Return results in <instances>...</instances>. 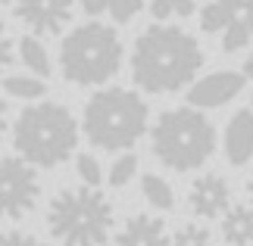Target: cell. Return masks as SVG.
Here are the masks:
<instances>
[{"label":"cell","instance_id":"6da1fadb","mask_svg":"<svg viewBox=\"0 0 253 246\" xmlns=\"http://www.w3.org/2000/svg\"><path fill=\"white\" fill-rule=\"evenodd\" d=\"M131 81L144 94H178L197 81L203 69L200 41L188 28L153 22L131 44Z\"/></svg>","mask_w":253,"mask_h":246},{"label":"cell","instance_id":"7a4b0ae2","mask_svg":"<svg viewBox=\"0 0 253 246\" xmlns=\"http://www.w3.org/2000/svg\"><path fill=\"white\" fill-rule=\"evenodd\" d=\"M13 150L35 169H60L75 156L82 137V122L69 112V106L56 100L28 103L16 115L13 128Z\"/></svg>","mask_w":253,"mask_h":246},{"label":"cell","instance_id":"3957f363","mask_svg":"<svg viewBox=\"0 0 253 246\" xmlns=\"http://www.w3.org/2000/svg\"><path fill=\"white\" fill-rule=\"evenodd\" d=\"M150 131V106L131 87H97L82 109V134L106 153H128Z\"/></svg>","mask_w":253,"mask_h":246},{"label":"cell","instance_id":"277c9868","mask_svg":"<svg viewBox=\"0 0 253 246\" xmlns=\"http://www.w3.org/2000/svg\"><path fill=\"white\" fill-rule=\"evenodd\" d=\"M60 75L75 87H106L122 69L125 47L116 25L87 19L60 41Z\"/></svg>","mask_w":253,"mask_h":246},{"label":"cell","instance_id":"5b68a950","mask_svg":"<svg viewBox=\"0 0 253 246\" xmlns=\"http://www.w3.org/2000/svg\"><path fill=\"white\" fill-rule=\"evenodd\" d=\"M47 231L60 246H106L116 234L113 200L100 187H63L47 206Z\"/></svg>","mask_w":253,"mask_h":246},{"label":"cell","instance_id":"8992f818","mask_svg":"<svg viewBox=\"0 0 253 246\" xmlns=\"http://www.w3.org/2000/svg\"><path fill=\"white\" fill-rule=\"evenodd\" d=\"M150 146L153 156L172 172L203 169L216 153V125L194 106L166 109L150 128Z\"/></svg>","mask_w":253,"mask_h":246},{"label":"cell","instance_id":"52a82bcc","mask_svg":"<svg viewBox=\"0 0 253 246\" xmlns=\"http://www.w3.org/2000/svg\"><path fill=\"white\" fill-rule=\"evenodd\" d=\"M41 200L38 169L19 156H0V221H19Z\"/></svg>","mask_w":253,"mask_h":246},{"label":"cell","instance_id":"ba28073f","mask_svg":"<svg viewBox=\"0 0 253 246\" xmlns=\"http://www.w3.org/2000/svg\"><path fill=\"white\" fill-rule=\"evenodd\" d=\"M75 0H13V16L28 28V35L53 37L72 22Z\"/></svg>","mask_w":253,"mask_h":246},{"label":"cell","instance_id":"9c48e42d","mask_svg":"<svg viewBox=\"0 0 253 246\" xmlns=\"http://www.w3.org/2000/svg\"><path fill=\"white\" fill-rule=\"evenodd\" d=\"M247 78L241 72H231V69H219V72H210L197 78L191 87H188V106H194V109H219V106H228L235 97L244 91Z\"/></svg>","mask_w":253,"mask_h":246},{"label":"cell","instance_id":"30bf717a","mask_svg":"<svg viewBox=\"0 0 253 246\" xmlns=\"http://www.w3.org/2000/svg\"><path fill=\"white\" fill-rule=\"evenodd\" d=\"M188 209L203 221L222 218L231 209V187L228 181L216 172H203L194 178L191 190H188Z\"/></svg>","mask_w":253,"mask_h":246},{"label":"cell","instance_id":"8fae6325","mask_svg":"<svg viewBox=\"0 0 253 246\" xmlns=\"http://www.w3.org/2000/svg\"><path fill=\"white\" fill-rule=\"evenodd\" d=\"M110 246H172V234H169L163 218L141 212V215H131V218L113 234Z\"/></svg>","mask_w":253,"mask_h":246},{"label":"cell","instance_id":"7c38bea8","mask_svg":"<svg viewBox=\"0 0 253 246\" xmlns=\"http://www.w3.org/2000/svg\"><path fill=\"white\" fill-rule=\"evenodd\" d=\"M222 153L235 169H244L253 159V109H238L228 119L222 134Z\"/></svg>","mask_w":253,"mask_h":246},{"label":"cell","instance_id":"4fadbf2b","mask_svg":"<svg viewBox=\"0 0 253 246\" xmlns=\"http://www.w3.org/2000/svg\"><path fill=\"white\" fill-rule=\"evenodd\" d=\"M16 56H19V63H22L32 75L38 78H50L53 72V60H50V50H47V44H44V37H38V35H22L16 41Z\"/></svg>","mask_w":253,"mask_h":246},{"label":"cell","instance_id":"5bb4252c","mask_svg":"<svg viewBox=\"0 0 253 246\" xmlns=\"http://www.w3.org/2000/svg\"><path fill=\"white\" fill-rule=\"evenodd\" d=\"M222 240L225 246H250L253 243V206H231L222 215Z\"/></svg>","mask_w":253,"mask_h":246},{"label":"cell","instance_id":"9a60e30c","mask_svg":"<svg viewBox=\"0 0 253 246\" xmlns=\"http://www.w3.org/2000/svg\"><path fill=\"white\" fill-rule=\"evenodd\" d=\"M6 97H13V100H25V103H38L47 97V81L44 78H38L32 72L25 75H6L3 78V87H0Z\"/></svg>","mask_w":253,"mask_h":246},{"label":"cell","instance_id":"2e32d148","mask_svg":"<svg viewBox=\"0 0 253 246\" xmlns=\"http://www.w3.org/2000/svg\"><path fill=\"white\" fill-rule=\"evenodd\" d=\"M141 193H144V200H147L157 212H172L175 209V190H172V184L163 178V175H157V172L141 175Z\"/></svg>","mask_w":253,"mask_h":246},{"label":"cell","instance_id":"e0dca14e","mask_svg":"<svg viewBox=\"0 0 253 246\" xmlns=\"http://www.w3.org/2000/svg\"><path fill=\"white\" fill-rule=\"evenodd\" d=\"M241 13H231V9H225L222 3H216V0H210V3H203L197 9V22H200V32L207 35H222L228 28L231 19H238Z\"/></svg>","mask_w":253,"mask_h":246},{"label":"cell","instance_id":"ac0fdd59","mask_svg":"<svg viewBox=\"0 0 253 246\" xmlns=\"http://www.w3.org/2000/svg\"><path fill=\"white\" fill-rule=\"evenodd\" d=\"M150 9V16L157 22H169V19H188L194 16L200 0H144Z\"/></svg>","mask_w":253,"mask_h":246},{"label":"cell","instance_id":"d6986e66","mask_svg":"<svg viewBox=\"0 0 253 246\" xmlns=\"http://www.w3.org/2000/svg\"><path fill=\"white\" fill-rule=\"evenodd\" d=\"M134 178H138V156H134L131 150H128V153H116L110 172H106V184L119 190V187L131 184Z\"/></svg>","mask_w":253,"mask_h":246},{"label":"cell","instance_id":"ffe728a7","mask_svg":"<svg viewBox=\"0 0 253 246\" xmlns=\"http://www.w3.org/2000/svg\"><path fill=\"white\" fill-rule=\"evenodd\" d=\"M219 41H222V50H225V53H238V50H244V47L253 41V37H250V28H247V19H244V13H241L238 19H231V22H228V28L219 35Z\"/></svg>","mask_w":253,"mask_h":246},{"label":"cell","instance_id":"44dd1931","mask_svg":"<svg viewBox=\"0 0 253 246\" xmlns=\"http://www.w3.org/2000/svg\"><path fill=\"white\" fill-rule=\"evenodd\" d=\"M172 246H212V231L200 221H188L172 234Z\"/></svg>","mask_w":253,"mask_h":246},{"label":"cell","instance_id":"7402d4cb","mask_svg":"<svg viewBox=\"0 0 253 246\" xmlns=\"http://www.w3.org/2000/svg\"><path fill=\"white\" fill-rule=\"evenodd\" d=\"M75 175L84 187H100L103 184V169L94 153H75Z\"/></svg>","mask_w":253,"mask_h":246},{"label":"cell","instance_id":"603a6c76","mask_svg":"<svg viewBox=\"0 0 253 246\" xmlns=\"http://www.w3.org/2000/svg\"><path fill=\"white\" fill-rule=\"evenodd\" d=\"M141 9H144V0H110V9H106V13H110V19L116 25H128Z\"/></svg>","mask_w":253,"mask_h":246},{"label":"cell","instance_id":"cb8c5ba5","mask_svg":"<svg viewBox=\"0 0 253 246\" xmlns=\"http://www.w3.org/2000/svg\"><path fill=\"white\" fill-rule=\"evenodd\" d=\"M16 63V41L9 35V28L0 22V75H6V69Z\"/></svg>","mask_w":253,"mask_h":246},{"label":"cell","instance_id":"d4e9b609","mask_svg":"<svg viewBox=\"0 0 253 246\" xmlns=\"http://www.w3.org/2000/svg\"><path fill=\"white\" fill-rule=\"evenodd\" d=\"M0 246H47V243L25 231H3L0 234Z\"/></svg>","mask_w":253,"mask_h":246},{"label":"cell","instance_id":"484cf974","mask_svg":"<svg viewBox=\"0 0 253 246\" xmlns=\"http://www.w3.org/2000/svg\"><path fill=\"white\" fill-rule=\"evenodd\" d=\"M75 6H82V13L87 19H97L110 9V0H75Z\"/></svg>","mask_w":253,"mask_h":246},{"label":"cell","instance_id":"4316f807","mask_svg":"<svg viewBox=\"0 0 253 246\" xmlns=\"http://www.w3.org/2000/svg\"><path fill=\"white\" fill-rule=\"evenodd\" d=\"M6 128H9V103H6V94L0 91V141H3Z\"/></svg>","mask_w":253,"mask_h":246},{"label":"cell","instance_id":"83f0119b","mask_svg":"<svg viewBox=\"0 0 253 246\" xmlns=\"http://www.w3.org/2000/svg\"><path fill=\"white\" fill-rule=\"evenodd\" d=\"M216 3H222L231 13H244V0H216Z\"/></svg>","mask_w":253,"mask_h":246},{"label":"cell","instance_id":"f1b7e54d","mask_svg":"<svg viewBox=\"0 0 253 246\" xmlns=\"http://www.w3.org/2000/svg\"><path fill=\"white\" fill-rule=\"evenodd\" d=\"M241 75H244L247 81H253V53H250L247 60H244V66H241Z\"/></svg>","mask_w":253,"mask_h":246},{"label":"cell","instance_id":"f546056e","mask_svg":"<svg viewBox=\"0 0 253 246\" xmlns=\"http://www.w3.org/2000/svg\"><path fill=\"white\" fill-rule=\"evenodd\" d=\"M247 200H250V203H253V172H250V175H247Z\"/></svg>","mask_w":253,"mask_h":246},{"label":"cell","instance_id":"4dcf8cb0","mask_svg":"<svg viewBox=\"0 0 253 246\" xmlns=\"http://www.w3.org/2000/svg\"><path fill=\"white\" fill-rule=\"evenodd\" d=\"M244 19H247V28H250V37H253V13H244Z\"/></svg>","mask_w":253,"mask_h":246},{"label":"cell","instance_id":"1f68e13d","mask_svg":"<svg viewBox=\"0 0 253 246\" xmlns=\"http://www.w3.org/2000/svg\"><path fill=\"white\" fill-rule=\"evenodd\" d=\"M244 13H253V0H244Z\"/></svg>","mask_w":253,"mask_h":246},{"label":"cell","instance_id":"d6a6232c","mask_svg":"<svg viewBox=\"0 0 253 246\" xmlns=\"http://www.w3.org/2000/svg\"><path fill=\"white\" fill-rule=\"evenodd\" d=\"M6 3H13V0H0V6H6Z\"/></svg>","mask_w":253,"mask_h":246}]
</instances>
